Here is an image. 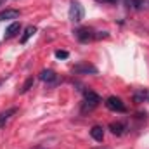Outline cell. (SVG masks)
<instances>
[{"instance_id": "cell-1", "label": "cell", "mask_w": 149, "mask_h": 149, "mask_svg": "<svg viewBox=\"0 0 149 149\" xmlns=\"http://www.w3.org/2000/svg\"><path fill=\"white\" fill-rule=\"evenodd\" d=\"M99 102H101V97L95 94V92H92V90H85V102H83V108H81V111H92L94 108H97L99 106Z\"/></svg>"}, {"instance_id": "cell-2", "label": "cell", "mask_w": 149, "mask_h": 149, "mask_svg": "<svg viewBox=\"0 0 149 149\" xmlns=\"http://www.w3.org/2000/svg\"><path fill=\"white\" fill-rule=\"evenodd\" d=\"M68 16H70V21H73V23H80L81 19H83V16H85V10H83V7H81V3L80 2H71L70 3V12H68Z\"/></svg>"}, {"instance_id": "cell-3", "label": "cell", "mask_w": 149, "mask_h": 149, "mask_svg": "<svg viewBox=\"0 0 149 149\" xmlns=\"http://www.w3.org/2000/svg\"><path fill=\"white\" fill-rule=\"evenodd\" d=\"M106 108L111 109V111H114V113H125L127 111L123 101H121L120 97H116V95H111V97L106 99Z\"/></svg>"}, {"instance_id": "cell-4", "label": "cell", "mask_w": 149, "mask_h": 149, "mask_svg": "<svg viewBox=\"0 0 149 149\" xmlns=\"http://www.w3.org/2000/svg\"><path fill=\"white\" fill-rule=\"evenodd\" d=\"M73 73L76 74H97V68L88 64V63H81V64H76L73 68Z\"/></svg>"}, {"instance_id": "cell-5", "label": "cell", "mask_w": 149, "mask_h": 149, "mask_svg": "<svg viewBox=\"0 0 149 149\" xmlns=\"http://www.w3.org/2000/svg\"><path fill=\"white\" fill-rule=\"evenodd\" d=\"M74 37L78 38L80 42H88V40L94 38V31H92L90 28H78V30L74 31Z\"/></svg>"}, {"instance_id": "cell-6", "label": "cell", "mask_w": 149, "mask_h": 149, "mask_svg": "<svg viewBox=\"0 0 149 149\" xmlns=\"http://www.w3.org/2000/svg\"><path fill=\"white\" fill-rule=\"evenodd\" d=\"M16 113H17V108H9V109H5V111L0 113V128H3V127L10 121V118H12Z\"/></svg>"}, {"instance_id": "cell-7", "label": "cell", "mask_w": 149, "mask_h": 149, "mask_svg": "<svg viewBox=\"0 0 149 149\" xmlns=\"http://www.w3.org/2000/svg\"><path fill=\"white\" fill-rule=\"evenodd\" d=\"M19 31H21V23H19V21H14V23H10V24L5 28L3 37L5 38H12V37H16Z\"/></svg>"}, {"instance_id": "cell-8", "label": "cell", "mask_w": 149, "mask_h": 149, "mask_svg": "<svg viewBox=\"0 0 149 149\" xmlns=\"http://www.w3.org/2000/svg\"><path fill=\"white\" fill-rule=\"evenodd\" d=\"M40 80L42 81H45V83H56L57 81V74L54 73L52 70H42L40 71Z\"/></svg>"}, {"instance_id": "cell-9", "label": "cell", "mask_w": 149, "mask_h": 149, "mask_svg": "<svg viewBox=\"0 0 149 149\" xmlns=\"http://www.w3.org/2000/svg\"><path fill=\"white\" fill-rule=\"evenodd\" d=\"M19 17V10L16 9H5L0 12V21H10V19H17Z\"/></svg>"}, {"instance_id": "cell-10", "label": "cell", "mask_w": 149, "mask_h": 149, "mask_svg": "<svg viewBox=\"0 0 149 149\" xmlns=\"http://www.w3.org/2000/svg\"><path fill=\"white\" fill-rule=\"evenodd\" d=\"M35 33H37V28H35V26H26V28H24V31H23V35H21V38H19V43H21V45H24L30 38L35 35Z\"/></svg>"}, {"instance_id": "cell-11", "label": "cell", "mask_w": 149, "mask_h": 149, "mask_svg": "<svg viewBox=\"0 0 149 149\" xmlns=\"http://www.w3.org/2000/svg\"><path fill=\"white\" fill-rule=\"evenodd\" d=\"M90 135H92V139H94V141L102 142V141H104V128H102V127H99V125H95V127H92Z\"/></svg>"}, {"instance_id": "cell-12", "label": "cell", "mask_w": 149, "mask_h": 149, "mask_svg": "<svg viewBox=\"0 0 149 149\" xmlns=\"http://www.w3.org/2000/svg\"><path fill=\"white\" fill-rule=\"evenodd\" d=\"M125 125L123 123H120V121H113L111 125H109V130H111V134H114V135H123L125 134Z\"/></svg>"}, {"instance_id": "cell-13", "label": "cell", "mask_w": 149, "mask_h": 149, "mask_svg": "<svg viewBox=\"0 0 149 149\" xmlns=\"http://www.w3.org/2000/svg\"><path fill=\"white\" fill-rule=\"evenodd\" d=\"M127 3H128V7L132 5L135 10H144L146 9V0H127Z\"/></svg>"}, {"instance_id": "cell-14", "label": "cell", "mask_w": 149, "mask_h": 149, "mask_svg": "<svg viewBox=\"0 0 149 149\" xmlns=\"http://www.w3.org/2000/svg\"><path fill=\"white\" fill-rule=\"evenodd\" d=\"M134 101L135 102H144V101H149V92L146 90H139L134 94Z\"/></svg>"}, {"instance_id": "cell-15", "label": "cell", "mask_w": 149, "mask_h": 149, "mask_svg": "<svg viewBox=\"0 0 149 149\" xmlns=\"http://www.w3.org/2000/svg\"><path fill=\"white\" fill-rule=\"evenodd\" d=\"M33 81H35V80H33V76H30V78H28V80L24 81V85L21 87V90H19V92H21V94H24V92H28V90H30V88L33 87Z\"/></svg>"}, {"instance_id": "cell-16", "label": "cell", "mask_w": 149, "mask_h": 149, "mask_svg": "<svg viewBox=\"0 0 149 149\" xmlns=\"http://www.w3.org/2000/svg\"><path fill=\"white\" fill-rule=\"evenodd\" d=\"M68 56H70V54H68L66 50H56V57H57V59H68Z\"/></svg>"}, {"instance_id": "cell-17", "label": "cell", "mask_w": 149, "mask_h": 149, "mask_svg": "<svg viewBox=\"0 0 149 149\" xmlns=\"http://www.w3.org/2000/svg\"><path fill=\"white\" fill-rule=\"evenodd\" d=\"M109 35H108V31H99V33H95L94 35V38H97V40H102V38H108Z\"/></svg>"}, {"instance_id": "cell-18", "label": "cell", "mask_w": 149, "mask_h": 149, "mask_svg": "<svg viewBox=\"0 0 149 149\" xmlns=\"http://www.w3.org/2000/svg\"><path fill=\"white\" fill-rule=\"evenodd\" d=\"M108 2H111V3H116V2H120V0H108Z\"/></svg>"}, {"instance_id": "cell-19", "label": "cell", "mask_w": 149, "mask_h": 149, "mask_svg": "<svg viewBox=\"0 0 149 149\" xmlns=\"http://www.w3.org/2000/svg\"><path fill=\"white\" fill-rule=\"evenodd\" d=\"M5 3V0H0V5H3Z\"/></svg>"}, {"instance_id": "cell-20", "label": "cell", "mask_w": 149, "mask_h": 149, "mask_svg": "<svg viewBox=\"0 0 149 149\" xmlns=\"http://www.w3.org/2000/svg\"><path fill=\"white\" fill-rule=\"evenodd\" d=\"M97 149H109V148H97Z\"/></svg>"}, {"instance_id": "cell-21", "label": "cell", "mask_w": 149, "mask_h": 149, "mask_svg": "<svg viewBox=\"0 0 149 149\" xmlns=\"http://www.w3.org/2000/svg\"><path fill=\"white\" fill-rule=\"evenodd\" d=\"M101 2H108V0H101Z\"/></svg>"}, {"instance_id": "cell-22", "label": "cell", "mask_w": 149, "mask_h": 149, "mask_svg": "<svg viewBox=\"0 0 149 149\" xmlns=\"http://www.w3.org/2000/svg\"><path fill=\"white\" fill-rule=\"evenodd\" d=\"M0 85H2V80H0Z\"/></svg>"}]
</instances>
